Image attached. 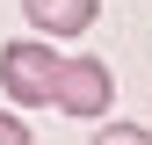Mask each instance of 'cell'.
<instances>
[{"mask_svg": "<svg viewBox=\"0 0 152 145\" xmlns=\"http://www.w3.org/2000/svg\"><path fill=\"white\" fill-rule=\"evenodd\" d=\"M22 7H29V22L44 36H87L94 15H102V0H22Z\"/></svg>", "mask_w": 152, "mask_h": 145, "instance_id": "3957f363", "label": "cell"}, {"mask_svg": "<svg viewBox=\"0 0 152 145\" xmlns=\"http://www.w3.org/2000/svg\"><path fill=\"white\" fill-rule=\"evenodd\" d=\"M109 102H116V72H109L102 58H65L58 72V109L65 116H109Z\"/></svg>", "mask_w": 152, "mask_h": 145, "instance_id": "7a4b0ae2", "label": "cell"}, {"mask_svg": "<svg viewBox=\"0 0 152 145\" xmlns=\"http://www.w3.org/2000/svg\"><path fill=\"white\" fill-rule=\"evenodd\" d=\"M87 145H152V131H145V123H102Z\"/></svg>", "mask_w": 152, "mask_h": 145, "instance_id": "277c9868", "label": "cell"}, {"mask_svg": "<svg viewBox=\"0 0 152 145\" xmlns=\"http://www.w3.org/2000/svg\"><path fill=\"white\" fill-rule=\"evenodd\" d=\"M0 145H36V138H29V123H22V116H7V109H0Z\"/></svg>", "mask_w": 152, "mask_h": 145, "instance_id": "5b68a950", "label": "cell"}, {"mask_svg": "<svg viewBox=\"0 0 152 145\" xmlns=\"http://www.w3.org/2000/svg\"><path fill=\"white\" fill-rule=\"evenodd\" d=\"M58 72H65V51H51L44 36H15L0 51V87L15 109H58Z\"/></svg>", "mask_w": 152, "mask_h": 145, "instance_id": "6da1fadb", "label": "cell"}]
</instances>
